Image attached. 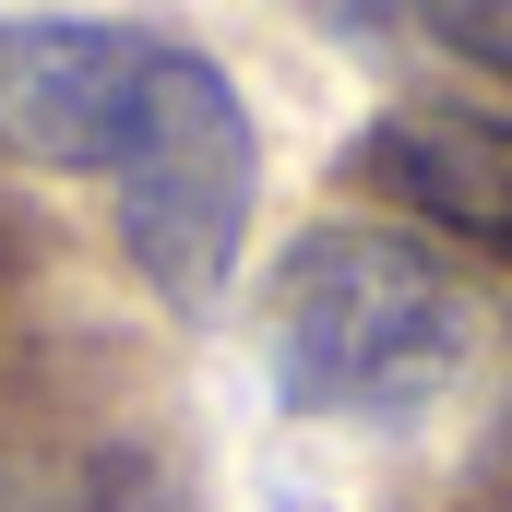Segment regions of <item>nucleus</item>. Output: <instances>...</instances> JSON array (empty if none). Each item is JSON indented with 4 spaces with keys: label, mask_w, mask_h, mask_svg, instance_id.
Segmentation results:
<instances>
[{
    "label": "nucleus",
    "mask_w": 512,
    "mask_h": 512,
    "mask_svg": "<svg viewBox=\"0 0 512 512\" xmlns=\"http://www.w3.org/2000/svg\"><path fill=\"white\" fill-rule=\"evenodd\" d=\"M0 512H24V501H12V477H0Z\"/></svg>",
    "instance_id": "423d86ee"
},
{
    "label": "nucleus",
    "mask_w": 512,
    "mask_h": 512,
    "mask_svg": "<svg viewBox=\"0 0 512 512\" xmlns=\"http://www.w3.org/2000/svg\"><path fill=\"white\" fill-rule=\"evenodd\" d=\"M120 191V251L131 274L179 310V322H215L227 310V274H239V239H251V191H262V143L239 84L155 36L143 48V108H131V143L108 167Z\"/></svg>",
    "instance_id": "f03ea898"
},
{
    "label": "nucleus",
    "mask_w": 512,
    "mask_h": 512,
    "mask_svg": "<svg viewBox=\"0 0 512 512\" xmlns=\"http://www.w3.org/2000/svg\"><path fill=\"white\" fill-rule=\"evenodd\" d=\"M143 48L131 24H0V155L24 167H72V179H108L143 108Z\"/></svg>",
    "instance_id": "7ed1b4c3"
},
{
    "label": "nucleus",
    "mask_w": 512,
    "mask_h": 512,
    "mask_svg": "<svg viewBox=\"0 0 512 512\" xmlns=\"http://www.w3.org/2000/svg\"><path fill=\"white\" fill-rule=\"evenodd\" d=\"M429 36H441V48H465V60H489V72H512V0H441V12H429Z\"/></svg>",
    "instance_id": "39448f33"
},
{
    "label": "nucleus",
    "mask_w": 512,
    "mask_h": 512,
    "mask_svg": "<svg viewBox=\"0 0 512 512\" xmlns=\"http://www.w3.org/2000/svg\"><path fill=\"white\" fill-rule=\"evenodd\" d=\"M477 358V298L465 274L393 227H310L274 262L262 298V382L286 417H346V429H405Z\"/></svg>",
    "instance_id": "f257e3e1"
},
{
    "label": "nucleus",
    "mask_w": 512,
    "mask_h": 512,
    "mask_svg": "<svg viewBox=\"0 0 512 512\" xmlns=\"http://www.w3.org/2000/svg\"><path fill=\"white\" fill-rule=\"evenodd\" d=\"M358 167L382 179L417 227L453 239H512V120L465 96H405L358 131Z\"/></svg>",
    "instance_id": "20e7f679"
}]
</instances>
